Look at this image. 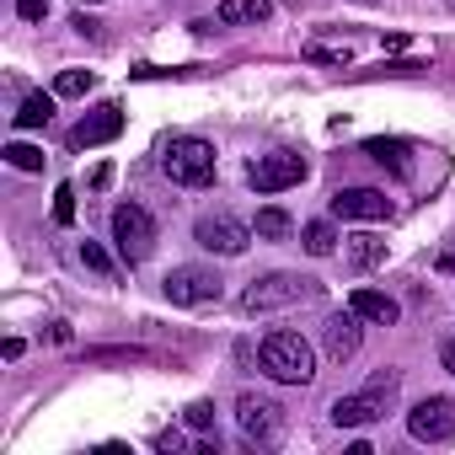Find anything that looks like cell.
<instances>
[{
    "label": "cell",
    "instance_id": "cell-19",
    "mask_svg": "<svg viewBox=\"0 0 455 455\" xmlns=\"http://www.w3.org/2000/svg\"><path fill=\"white\" fill-rule=\"evenodd\" d=\"M300 247H306L311 258H332V252H338V231H332L327 220H311L306 231H300Z\"/></svg>",
    "mask_w": 455,
    "mask_h": 455
},
{
    "label": "cell",
    "instance_id": "cell-28",
    "mask_svg": "<svg viewBox=\"0 0 455 455\" xmlns=\"http://www.w3.org/2000/svg\"><path fill=\"white\" fill-rule=\"evenodd\" d=\"M439 364H444V370L455 375V338H444V348H439Z\"/></svg>",
    "mask_w": 455,
    "mask_h": 455
},
{
    "label": "cell",
    "instance_id": "cell-10",
    "mask_svg": "<svg viewBox=\"0 0 455 455\" xmlns=\"http://www.w3.org/2000/svg\"><path fill=\"white\" fill-rule=\"evenodd\" d=\"M407 434L418 444H444L455 439V402L450 396H423L412 412H407Z\"/></svg>",
    "mask_w": 455,
    "mask_h": 455
},
{
    "label": "cell",
    "instance_id": "cell-1",
    "mask_svg": "<svg viewBox=\"0 0 455 455\" xmlns=\"http://www.w3.org/2000/svg\"><path fill=\"white\" fill-rule=\"evenodd\" d=\"M258 364L284 386H311L316 380V354L300 332H268L263 348H258Z\"/></svg>",
    "mask_w": 455,
    "mask_h": 455
},
{
    "label": "cell",
    "instance_id": "cell-4",
    "mask_svg": "<svg viewBox=\"0 0 455 455\" xmlns=\"http://www.w3.org/2000/svg\"><path fill=\"white\" fill-rule=\"evenodd\" d=\"M311 295H316V279H306V274H263V279H252V290L242 295V311H247V316H263V311L300 306V300H311Z\"/></svg>",
    "mask_w": 455,
    "mask_h": 455
},
{
    "label": "cell",
    "instance_id": "cell-7",
    "mask_svg": "<svg viewBox=\"0 0 455 455\" xmlns=\"http://www.w3.org/2000/svg\"><path fill=\"white\" fill-rule=\"evenodd\" d=\"M161 290H166L172 306H209V300H220L225 279H220L214 268H204V263H177V268L161 279Z\"/></svg>",
    "mask_w": 455,
    "mask_h": 455
},
{
    "label": "cell",
    "instance_id": "cell-11",
    "mask_svg": "<svg viewBox=\"0 0 455 455\" xmlns=\"http://www.w3.org/2000/svg\"><path fill=\"white\" fill-rule=\"evenodd\" d=\"M332 214L338 220H386L391 214V198L380 188H338L332 193Z\"/></svg>",
    "mask_w": 455,
    "mask_h": 455
},
{
    "label": "cell",
    "instance_id": "cell-15",
    "mask_svg": "<svg viewBox=\"0 0 455 455\" xmlns=\"http://www.w3.org/2000/svg\"><path fill=\"white\" fill-rule=\"evenodd\" d=\"M348 306H354L364 322H375V327H391V322L402 316V306H396L391 295H380V290H354V295H348Z\"/></svg>",
    "mask_w": 455,
    "mask_h": 455
},
{
    "label": "cell",
    "instance_id": "cell-9",
    "mask_svg": "<svg viewBox=\"0 0 455 455\" xmlns=\"http://www.w3.org/2000/svg\"><path fill=\"white\" fill-rule=\"evenodd\" d=\"M247 182H252L258 193H284V188L306 182V156H295V150H268V156H258V161L247 166Z\"/></svg>",
    "mask_w": 455,
    "mask_h": 455
},
{
    "label": "cell",
    "instance_id": "cell-27",
    "mask_svg": "<svg viewBox=\"0 0 455 455\" xmlns=\"http://www.w3.org/2000/svg\"><path fill=\"white\" fill-rule=\"evenodd\" d=\"M17 17L22 22H44L49 17V0H17Z\"/></svg>",
    "mask_w": 455,
    "mask_h": 455
},
{
    "label": "cell",
    "instance_id": "cell-6",
    "mask_svg": "<svg viewBox=\"0 0 455 455\" xmlns=\"http://www.w3.org/2000/svg\"><path fill=\"white\" fill-rule=\"evenodd\" d=\"M113 247H118L124 263H145L156 252V220H150V209H140V204H118L113 209Z\"/></svg>",
    "mask_w": 455,
    "mask_h": 455
},
{
    "label": "cell",
    "instance_id": "cell-24",
    "mask_svg": "<svg viewBox=\"0 0 455 455\" xmlns=\"http://www.w3.org/2000/svg\"><path fill=\"white\" fill-rule=\"evenodd\" d=\"M6 161H12L17 172H44V150H38V145H22V140L6 145Z\"/></svg>",
    "mask_w": 455,
    "mask_h": 455
},
{
    "label": "cell",
    "instance_id": "cell-3",
    "mask_svg": "<svg viewBox=\"0 0 455 455\" xmlns=\"http://www.w3.org/2000/svg\"><path fill=\"white\" fill-rule=\"evenodd\" d=\"M396 370H380L364 391H354V396H338L332 402V423L338 428H364V423H375V418H386V407H391V396H396Z\"/></svg>",
    "mask_w": 455,
    "mask_h": 455
},
{
    "label": "cell",
    "instance_id": "cell-20",
    "mask_svg": "<svg viewBox=\"0 0 455 455\" xmlns=\"http://www.w3.org/2000/svg\"><path fill=\"white\" fill-rule=\"evenodd\" d=\"M252 231L263 236V242H290L295 236V220L284 214V209H258V225Z\"/></svg>",
    "mask_w": 455,
    "mask_h": 455
},
{
    "label": "cell",
    "instance_id": "cell-30",
    "mask_svg": "<svg viewBox=\"0 0 455 455\" xmlns=\"http://www.w3.org/2000/svg\"><path fill=\"white\" fill-rule=\"evenodd\" d=\"M370 6H375V0H370Z\"/></svg>",
    "mask_w": 455,
    "mask_h": 455
},
{
    "label": "cell",
    "instance_id": "cell-2",
    "mask_svg": "<svg viewBox=\"0 0 455 455\" xmlns=\"http://www.w3.org/2000/svg\"><path fill=\"white\" fill-rule=\"evenodd\" d=\"M161 172H166L177 188H209V182H214V145L198 140V134H182V140L166 145Z\"/></svg>",
    "mask_w": 455,
    "mask_h": 455
},
{
    "label": "cell",
    "instance_id": "cell-26",
    "mask_svg": "<svg viewBox=\"0 0 455 455\" xmlns=\"http://www.w3.org/2000/svg\"><path fill=\"white\" fill-rule=\"evenodd\" d=\"M182 418H188V428H198V434H209V428H214V402H193V407H188Z\"/></svg>",
    "mask_w": 455,
    "mask_h": 455
},
{
    "label": "cell",
    "instance_id": "cell-29",
    "mask_svg": "<svg viewBox=\"0 0 455 455\" xmlns=\"http://www.w3.org/2000/svg\"><path fill=\"white\" fill-rule=\"evenodd\" d=\"M81 6H102V0H81Z\"/></svg>",
    "mask_w": 455,
    "mask_h": 455
},
{
    "label": "cell",
    "instance_id": "cell-23",
    "mask_svg": "<svg viewBox=\"0 0 455 455\" xmlns=\"http://www.w3.org/2000/svg\"><path fill=\"white\" fill-rule=\"evenodd\" d=\"M81 263H86V268H92V274H97L102 284H113V279H118V268H113V258H108V252H102L97 242H81Z\"/></svg>",
    "mask_w": 455,
    "mask_h": 455
},
{
    "label": "cell",
    "instance_id": "cell-14",
    "mask_svg": "<svg viewBox=\"0 0 455 455\" xmlns=\"http://www.w3.org/2000/svg\"><path fill=\"white\" fill-rule=\"evenodd\" d=\"M343 258H348V268H359V274H370V268H380V263H386V242H380L375 231H359V236H343Z\"/></svg>",
    "mask_w": 455,
    "mask_h": 455
},
{
    "label": "cell",
    "instance_id": "cell-25",
    "mask_svg": "<svg viewBox=\"0 0 455 455\" xmlns=\"http://www.w3.org/2000/svg\"><path fill=\"white\" fill-rule=\"evenodd\" d=\"M70 220H76V188L60 182V193H54V225H70Z\"/></svg>",
    "mask_w": 455,
    "mask_h": 455
},
{
    "label": "cell",
    "instance_id": "cell-12",
    "mask_svg": "<svg viewBox=\"0 0 455 455\" xmlns=\"http://www.w3.org/2000/svg\"><path fill=\"white\" fill-rule=\"evenodd\" d=\"M359 322H364V316H359L354 306H348V311H332V316L322 322V343H327V354H332L338 364L359 354V343H364V332H359Z\"/></svg>",
    "mask_w": 455,
    "mask_h": 455
},
{
    "label": "cell",
    "instance_id": "cell-5",
    "mask_svg": "<svg viewBox=\"0 0 455 455\" xmlns=\"http://www.w3.org/2000/svg\"><path fill=\"white\" fill-rule=\"evenodd\" d=\"M252 225H242L231 209H214V214H204L198 225H193V242L204 247V252H214V258H242L247 247H252Z\"/></svg>",
    "mask_w": 455,
    "mask_h": 455
},
{
    "label": "cell",
    "instance_id": "cell-13",
    "mask_svg": "<svg viewBox=\"0 0 455 455\" xmlns=\"http://www.w3.org/2000/svg\"><path fill=\"white\" fill-rule=\"evenodd\" d=\"M118 134H124V108H118V102H102V108H92V113L76 124V134H70V140H76L81 150H92V145L118 140Z\"/></svg>",
    "mask_w": 455,
    "mask_h": 455
},
{
    "label": "cell",
    "instance_id": "cell-22",
    "mask_svg": "<svg viewBox=\"0 0 455 455\" xmlns=\"http://www.w3.org/2000/svg\"><path fill=\"white\" fill-rule=\"evenodd\" d=\"M97 86V76L92 70H60V81H54V97H86Z\"/></svg>",
    "mask_w": 455,
    "mask_h": 455
},
{
    "label": "cell",
    "instance_id": "cell-8",
    "mask_svg": "<svg viewBox=\"0 0 455 455\" xmlns=\"http://www.w3.org/2000/svg\"><path fill=\"white\" fill-rule=\"evenodd\" d=\"M236 423L252 444H279L284 439V407L274 396H258V391H242L236 402Z\"/></svg>",
    "mask_w": 455,
    "mask_h": 455
},
{
    "label": "cell",
    "instance_id": "cell-16",
    "mask_svg": "<svg viewBox=\"0 0 455 455\" xmlns=\"http://www.w3.org/2000/svg\"><path fill=\"white\" fill-rule=\"evenodd\" d=\"M274 17V0H220V22L225 28H258Z\"/></svg>",
    "mask_w": 455,
    "mask_h": 455
},
{
    "label": "cell",
    "instance_id": "cell-17",
    "mask_svg": "<svg viewBox=\"0 0 455 455\" xmlns=\"http://www.w3.org/2000/svg\"><path fill=\"white\" fill-rule=\"evenodd\" d=\"M364 156L407 177V156H412V145H407V140H364Z\"/></svg>",
    "mask_w": 455,
    "mask_h": 455
},
{
    "label": "cell",
    "instance_id": "cell-21",
    "mask_svg": "<svg viewBox=\"0 0 455 455\" xmlns=\"http://www.w3.org/2000/svg\"><path fill=\"white\" fill-rule=\"evenodd\" d=\"M306 60H311V65H338V70H343V65H354V49H348V44H322V38H311V44H306Z\"/></svg>",
    "mask_w": 455,
    "mask_h": 455
},
{
    "label": "cell",
    "instance_id": "cell-18",
    "mask_svg": "<svg viewBox=\"0 0 455 455\" xmlns=\"http://www.w3.org/2000/svg\"><path fill=\"white\" fill-rule=\"evenodd\" d=\"M49 118H54V97H44V92L22 97V108L12 113V124H17V129H44Z\"/></svg>",
    "mask_w": 455,
    "mask_h": 455
}]
</instances>
